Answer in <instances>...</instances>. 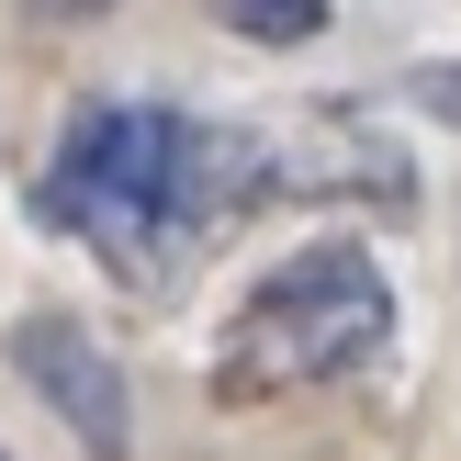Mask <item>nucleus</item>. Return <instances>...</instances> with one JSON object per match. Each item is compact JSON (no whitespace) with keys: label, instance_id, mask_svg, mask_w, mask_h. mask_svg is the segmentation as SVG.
I'll return each instance as SVG.
<instances>
[{"label":"nucleus","instance_id":"nucleus-1","mask_svg":"<svg viewBox=\"0 0 461 461\" xmlns=\"http://www.w3.org/2000/svg\"><path fill=\"white\" fill-rule=\"evenodd\" d=\"M34 214L102 248V270H124V282H169L248 214V124H180L158 102H79L34 180Z\"/></svg>","mask_w":461,"mask_h":461},{"label":"nucleus","instance_id":"nucleus-2","mask_svg":"<svg viewBox=\"0 0 461 461\" xmlns=\"http://www.w3.org/2000/svg\"><path fill=\"white\" fill-rule=\"evenodd\" d=\"M383 338H394V282L372 270V248H293L237 304V327H225V349H214V394L225 405L315 394V383L372 372Z\"/></svg>","mask_w":461,"mask_h":461},{"label":"nucleus","instance_id":"nucleus-3","mask_svg":"<svg viewBox=\"0 0 461 461\" xmlns=\"http://www.w3.org/2000/svg\"><path fill=\"white\" fill-rule=\"evenodd\" d=\"M12 372L34 383V405H57V428L79 439L90 461H124L135 450V405H124V360L102 349V327H79V315L34 304L12 327Z\"/></svg>","mask_w":461,"mask_h":461},{"label":"nucleus","instance_id":"nucleus-4","mask_svg":"<svg viewBox=\"0 0 461 461\" xmlns=\"http://www.w3.org/2000/svg\"><path fill=\"white\" fill-rule=\"evenodd\" d=\"M248 203H383V214H405L417 169H405L394 135L293 124V135H248Z\"/></svg>","mask_w":461,"mask_h":461},{"label":"nucleus","instance_id":"nucleus-5","mask_svg":"<svg viewBox=\"0 0 461 461\" xmlns=\"http://www.w3.org/2000/svg\"><path fill=\"white\" fill-rule=\"evenodd\" d=\"M214 23L248 45H304V34H327V0H214Z\"/></svg>","mask_w":461,"mask_h":461},{"label":"nucleus","instance_id":"nucleus-6","mask_svg":"<svg viewBox=\"0 0 461 461\" xmlns=\"http://www.w3.org/2000/svg\"><path fill=\"white\" fill-rule=\"evenodd\" d=\"M405 90H417V102L439 113V124H461V68H417V79H405Z\"/></svg>","mask_w":461,"mask_h":461},{"label":"nucleus","instance_id":"nucleus-7","mask_svg":"<svg viewBox=\"0 0 461 461\" xmlns=\"http://www.w3.org/2000/svg\"><path fill=\"white\" fill-rule=\"evenodd\" d=\"M45 12H102V0H45Z\"/></svg>","mask_w":461,"mask_h":461}]
</instances>
